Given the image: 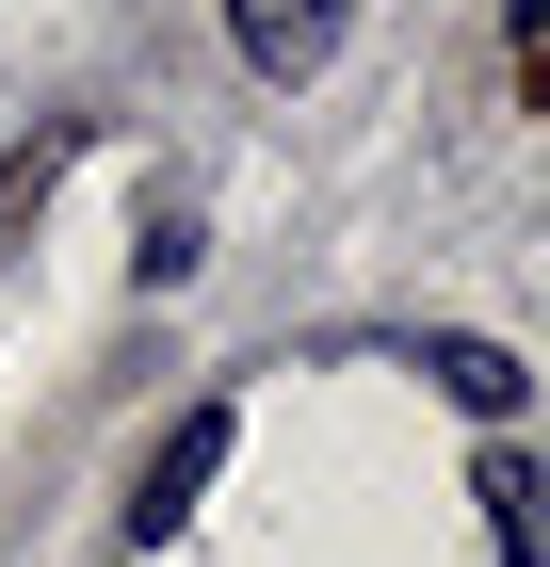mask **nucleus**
I'll return each instance as SVG.
<instances>
[{"instance_id":"nucleus-1","label":"nucleus","mask_w":550,"mask_h":567,"mask_svg":"<svg viewBox=\"0 0 550 567\" xmlns=\"http://www.w3.org/2000/svg\"><path fill=\"white\" fill-rule=\"evenodd\" d=\"M227 33H243L259 82H308V65L340 49V0H227Z\"/></svg>"},{"instance_id":"nucleus-2","label":"nucleus","mask_w":550,"mask_h":567,"mask_svg":"<svg viewBox=\"0 0 550 567\" xmlns=\"http://www.w3.org/2000/svg\"><path fill=\"white\" fill-rule=\"evenodd\" d=\"M211 471H227V405H195V422H178L163 454H146V503H129V519H146V535H178V519H195V486H211Z\"/></svg>"},{"instance_id":"nucleus-3","label":"nucleus","mask_w":550,"mask_h":567,"mask_svg":"<svg viewBox=\"0 0 550 567\" xmlns=\"http://www.w3.org/2000/svg\"><path fill=\"white\" fill-rule=\"evenodd\" d=\"M65 163H82V131H65V114H49V131L17 146V163H0V244H17V227L49 212V178H65Z\"/></svg>"},{"instance_id":"nucleus-4","label":"nucleus","mask_w":550,"mask_h":567,"mask_svg":"<svg viewBox=\"0 0 550 567\" xmlns=\"http://www.w3.org/2000/svg\"><path fill=\"white\" fill-rule=\"evenodd\" d=\"M422 373H437L454 405H486V422L518 405V357H502V341H422Z\"/></svg>"},{"instance_id":"nucleus-5","label":"nucleus","mask_w":550,"mask_h":567,"mask_svg":"<svg viewBox=\"0 0 550 567\" xmlns=\"http://www.w3.org/2000/svg\"><path fill=\"white\" fill-rule=\"evenodd\" d=\"M486 535H502V567H535V454H486Z\"/></svg>"}]
</instances>
